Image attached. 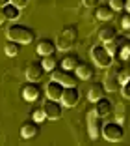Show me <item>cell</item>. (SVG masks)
Segmentation results:
<instances>
[{"label":"cell","mask_w":130,"mask_h":146,"mask_svg":"<svg viewBox=\"0 0 130 146\" xmlns=\"http://www.w3.org/2000/svg\"><path fill=\"white\" fill-rule=\"evenodd\" d=\"M6 36H8V39H15V41H19L21 45H28V43H32L35 39V30L30 28V26H26V25L15 23V25L8 26Z\"/></svg>","instance_id":"1"},{"label":"cell","mask_w":130,"mask_h":146,"mask_svg":"<svg viewBox=\"0 0 130 146\" xmlns=\"http://www.w3.org/2000/svg\"><path fill=\"white\" fill-rule=\"evenodd\" d=\"M50 77L56 79V81H59L61 84H65V86H76L80 82V77L76 75L74 69H67V68H63V66H58V68L52 69Z\"/></svg>","instance_id":"2"},{"label":"cell","mask_w":130,"mask_h":146,"mask_svg":"<svg viewBox=\"0 0 130 146\" xmlns=\"http://www.w3.org/2000/svg\"><path fill=\"white\" fill-rule=\"evenodd\" d=\"M91 60L95 62L97 68H110L113 64V56L106 45H95L91 47Z\"/></svg>","instance_id":"3"},{"label":"cell","mask_w":130,"mask_h":146,"mask_svg":"<svg viewBox=\"0 0 130 146\" xmlns=\"http://www.w3.org/2000/svg\"><path fill=\"white\" fill-rule=\"evenodd\" d=\"M102 127H104V122H102V116L91 109L88 112V133L93 141H97L99 137H102Z\"/></svg>","instance_id":"4"},{"label":"cell","mask_w":130,"mask_h":146,"mask_svg":"<svg viewBox=\"0 0 130 146\" xmlns=\"http://www.w3.org/2000/svg\"><path fill=\"white\" fill-rule=\"evenodd\" d=\"M78 39V32H76V26H65L61 32L58 34V39H56V45L58 49H63V51H67L71 49L73 45L76 43Z\"/></svg>","instance_id":"5"},{"label":"cell","mask_w":130,"mask_h":146,"mask_svg":"<svg viewBox=\"0 0 130 146\" xmlns=\"http://www.w3.org/2000/svg\"><path fill=\"white\" fill-rule=\"evenodd\" d=\"M102 137L110 142H119L125 137V127H123L121 122H106L104 127H102Z\"/></svg>","instance_id":"6"},{"label":"cell","mask_w":130,"mask_h":146,"mask_svg":"<svg viewBox=\"0 0 130 146\" xmlns=\"http://www.w3.org/2000/svg\"><path fill=\"white\" fill-rule=\"evenodd\" d=\"M104 86H106V90L108 92H117L121 90V68H112L110 66L108 73L104 75Z\"/></svg>","instance_id":"7"},{"label":"cell","mask_w":130,"mask_h":146,"mask_svg":"<svg viewBox=\"0 0 130 146\" xmlns=\"http://www.w3.org/2000/svg\"><path fill=\"white\" fill-rule=\"evenodd\" d=\"M21 94L26 101H37L43 94V88H41V84H39V81H28L26 84H22Z\"/></svg>","instance_id":"8"},{"label":"cell","mask_w":130,"mask_h":146,"mask_svg":"<svg viewBox=\"0 0 130 146\" xmlns=\"http://www.w3.org/2000/svg\"><path fill=\"white\" fill-rule=\"evenodd\" d=\"M43 109H45L46 112V118L48 120H58V118H61L63 114V103L59 101V99H50V98H46V101L43 103Z\"/></svg>","instance_id":"9"},{"label":"cell","mask_w":130,"mask_h":146,"mask_svg":"<svg viewBox=\"0 0 130 146\" xmlns=\"http://www.w3.org/2000/svg\"><path fill=\"white\" fill-rule=\"evenodd\" d=\"M80 101V90L76 86H65V90H63V96H61V103L63 107H74L76 103Z\"/></svg>","instance_id":"10"},{"label":"cell","mask_w":130,"mask_h":146,"mask_svg":"<svg viewBox=\"0 0 130 146\" xmlns=\"http://www.w3.org/2000/svg\"><path fill=\"white\" fill-rule=\"evenodd\" d=\"M45 66L43 62H30L26 66V79L28 81H41L43 75H45Z\"/></svg>","instance_id":"11"},{"label":"cell","mask_w":130,"mask_h":146,"mask_svg":"<svg viewBox=\"0 0 130 146\" xmlns=\"http://www.w3.org/2000/svg\"><path fill=\"white\" fill-rule=\"evenodd\" d=\"M74 71H76V75L80 77V81H89V79L95 77V64L80 60V64L76 66Z\"/></svg>","instance_id":"12"},{"label":"cell","mask_w":130,"mask_h":146,"mask_svg":"<svg viewBox=\"0 0 130 146\" xmlns=\"http://www.w3.org/2000/svg\"><path fill=\"white\" fill-rule=\"evenodd\" d=\"M63 90H65V84H61V82H59V81H56V79H52V81L45 86L46 98H50V99H59V101H61Z\"/></svg>","instance_id":"13"},{"label":"cell","mask_w":130,"mask_h":146,"mask_svg":"<svg viewBox=\"0 0 130 146\" xmlns=\"http://www.w3.org/2000/svg\"><path fill=\"white\" fill-rule=\"evenodd\" d=\"M41 133V127H39V122L35 120H28L21 125V137L22 139H34Z\"/></svg>","instance_id":"14"},{"label":"cell","mask_w":130,"mask_h":146,"mask_svg":"<svg viewBox=\"0 0 130 146\" xmlns=\"http://www.w3.org/2000/svg\"><path fill=\"white\" fill-rule=\"evenodd\" d=\"M117 36H119L117 34V28H115L112 23H108V21H104V25L99 28V38H101V41H104V43L115 39Z\"/></svg>","instance_id":"15"},{"label":"cell","mask_w":130,"mask_h":146,"mask_svg":"<svg viewBox=\"0 0 130 146\" xmlns=\"http://www.w3.org/2000/svg\"><path fill=\"white\" fill-rule=\"evenodd\" d=\"M37 52L41 56H45V54H54L56 52V49H58V45H56V41H52L50 38H41V39H37Z\"/></svg>","instance_id":"16"},{"label":"cell","mask_w":130,"mask_h":146,"mask_svg":"<svg viewBox=\"0 0 130 146\" xmlns=\"http://www.w3.org/2000/svg\"><path fill=\"white\" fill-rule=\"evenodd\" d=\"M106 86H104V82H93L91 86H89V90H88V98H89V101H99L101 98H104L106 96Z\"/></svg>","instance_id":"17"},{"label":"cell","mask_w":130,"mask_h":146,"mask_svg":"<svg viewBox=\"0 0 130 146\" xmlns=\"http://www.w3.org/2000/svg\"><path fill=\"white\" fill-rule=\"evenodd\" d=\"M113 11H115V9L110 4H99L95 8V17L99 19V21H112Z\"/></svg>","instance_id":"18"},{"label":"cell","mask_w":130,"mask_h":146,"mask_svg":"<svg viewBox=\"0 0 130 146\" xmlns=\"http://www.w3.org/2000/svg\"><path fill=\"white\" fill-rule=\"evenodd\" d=\"M112 101H110L108 98H101L99 99V101H95V111L99 112V114L102 116V118H104V116H108V114H112Z\"/></svg>","instance_id":"19"},{"label":"cell","mask_w":130,"mask_h":146,"mask_svg":"<svg viewBox=\"0 0 130 146\" xmlns=\"http://www.w3.org/2000/svg\"><path fill=\"white\" fill-rule=\"evenodd\" d=\"M125 41H126V36H117L115 39H112V41L106 43V47H108V51L112 52L113 58H117V56H119V51H121V47H123V43H125Z\"/></svg>","instance_id":"20"},{"label":"cell","mask_w":130,"mask_h":146,"mask_svg":"<svg viewBox=\"0 0 130 146\" xmlns=\"http://www.w3.org/2000/svg\"><path fill=\"white\" fill-rule=\"evenodd\" d=\"M78 64H80V56L76 54V52H67V54L59 60V66H63V68H67V69H76Z\"/></svg>","instance_id":"21"},{"label":"cell","mask_w":130,"mask_h":146,"mask_svg":"<svg viewBox=\"0 0 130 146\" xmlns=\"http://www.w3.org/2000/svg\"><path fill=\"white\" fill-rule=\"evenodd\" d=\"M4 13H6V19H8V21H17L19 15H21V8H19L17 4L9 2V4L4 6Z\"/></svg>","instance_id":"22"},{"label":"cell","mask_w":130,"mask_h":146,"mask_svg":"<svg viewBox=\"0 0 130 146\" xmlns=\"http://www.w3.org/2000/svg\"><path fill=\"white\" fill-rule=\"evenodd\" d=\"M4 52L8 56H17L19 52H21V43L15 41V39H8L4 45Z\"/></svg>","instance_id":"23"},{"label":"cell","mask_w":130,"mask_h":146,"mask_svg":"<svg viewBox=\"0 0 130 146\" xmlns=\"http://www.w3.org/2000/svg\"><path fill=\"white\" fill-rule=\"evenodd\" d=\"M41 62H43V66H45L46 71H52L54 68H58V60H56V56H54V54H45Z\"/></svg>","instance_id":"24"},{"label":"cell","mask_w":130,"mask_h":146,"mask_svg":"<svg viewBox=\"0 0 130 146\" xmlns=\"http://www.w3.org/2000/svg\"><path fill=\"white\" fill-rule=\"evenodd\" d=\"M117 58H121V60H128L130 58V39H126V41L123 43V47H121V51H119Z\"/></svg>","instance_id":"25"},{"label":"cell","mask_w":130,"mask_h":146,"mask_svg":"<svg viewBox=\"0 0 130 146\" xmlns=\"http://www.w3.org/2000/svg\"><path fill=\"white\" fill-rule=\"evenodd\" d=\"M121 28H123V32H125V34L130 36V11H126L125 15L121 17Z\"/></svg>","instance_id":"26"},{"label":"cell","mask_w":130,"mask_h":146,"mask_svg":"<svg viewBox=\"0 0 130 146\" xmlns=\"http://www.w3.org/2000/svg\"><path fill=\"white\" fill-rule=\"evenodd\" d=\"M45 118H46V112H45V109H43V107L34 109V112H32V120H35V122H43Z\"/></svg>","instance_id":"27"},{"label":"cell","mask_w":130,"mask_h":146,"mask_svg":"<svg viewBox=\"0 0 130 146\" xmlns=\"http://www.w3.org/2000/svg\"><path fill=\"white\" fill-rule=\"evenodd\" d=\"M110 6H112L115 11H121L126 8V0H110Z\"/></svg>","instance_id":"28"},{"label":"cell","mask_w":130,"mask_h":146,"mask_svg":"<svg viewBox=\"0 0 130 146\" xmlns=\"http://www.w3.org/2000/svg\"><path fill=\"white\" fill-rule=\"evenodd\" d=\"M115 118H117V122H125L126 112H125V107H123V105H117V107H115Z\"/></svg>","instance_id":"29"},{"label":"cell","mask_w":130,"mask_h":146,"mask_svg":"<svg viewBox=\"0 0 130 146\" xmlns=\"http://www.w3.org/2000/svg\"><path fill=\"white\" fill-rule=\"evenodd\" d=\"M121 94L125 96V98H130V79L126 82H123V86H121Z\"/></svg>","instance_id":"30"},{"label":"cell","mask_w":130,"mask_h":146,"mask_svg":"<svg viewBox=\"0 0 130 146\" xmlns=\"http://www.w3.org/2000/svg\"><path fill=\"white\" fill-rule=\"evenodd\" d=\"M99 2H101V0H84V6H88V8H97Z\"/></svg>","instance_id":"31"},{"label":"cell","mask_w":130,"mask_h":146,"mask_svg":"<svg viewBox=\"0 0 130 146\" xmlns=\"http://www.w3.org/2000/svg\"><path fill=\"white\" fill-rule=\"evenodd\" d=\"M11 2H13V4H17L19 8H24V6H28L30 0H11Z\"/></svg>","instance_id":"32"},{"label":"cell","mask_w":130,"mask_h":146,"mask_svg":"<svg viewBox=\"0 0 130 146\" xmlns=\"http://www.w3.org/2000/svg\"><path fill=\"white\" fill-rule=\"evenodd\" d=\"M6 21H8V19H6V13H4V8H2V6H0V25H4Z\"/></svg>","instance_id":"33"},{"label":"cell","mask_w":130,"mask_h":146,"mask_svg":"<svg viewBox=\"0 0 130 146\" xmlns=\"http://www.w3.org/2000/svg\"><path fill=\"white\" fill-rule=\"evenodd\" d=\"M9 2H11V0H0V6L4 8V6H6V4H9Z\"/></svg>","instance_id":"34"},{"label":"cell","mask_w":130,"mask_h":146,"mask_svg":"<svg viewBox=\"0 0 130 146\" xmlns=\"http://www.w3.org/2000/svg\"><path fill=\"white\" fill-rule=\"evenodd\" d=\"M126 11H130V0H126Z\"/></svg>","instance_id":"35"},{"label":"cell","mask_w":130,"mask_h":146,"mask_svg":"<svg viewBox=\"0 0 130 146\" xmlns=\"http://www.w3.org/2000/svg\"><path fill=\"white\" fill-rule=\"evenodd\" d=\"M128 62H130V58H128Z\"/></svg>","instance_id":"36"}]
</instances>
